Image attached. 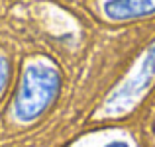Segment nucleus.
<instances>
[{"label":"nucleus","mask_w":155,"mask_h":147,"mask_svg":"<svg viewBox=\"0 0 155 147\" xmlns=\"http://www.w3.org/2000/svg\"><path fill=\"white\" fill-rule=\"evenodd\" d=\"M57 90V75L47 67H30L24 77L16 102V114L22 120L35 118L51 102Z\"/></svg>","instance_id":"f257e3e1"},{"label":"nucleus","mask_w":155,"mask_h":147,"mask_svg":"<svg viewBox=\"0 0 155 147\" xmlns=\"http://www.w3.org/2000/svg\"><path fill=\"white\" fill-rule=\"evenodd\" d=\"M153 75H155V43L149 47L147 55H145L143 63H141V67H140V73H137L124 88H120V90L112 96V102H110V104L116 106V110L128 108V106L147 88V84H149V80H151Z\"/></svg>","instance_id":"f03ea898"},{"label":"nucleus","mask_w":155,"mask_h":147,"mask_svg":"<svg viewBox=\"0 0 155 147\" xmlns=\"http://www.w3.org/2000/svg\"><path fill=\"white\" fill-rule=\"evenodd\" d=\"M106 12L112 18H134L155 12V0H112L106 4Z\"/></svg>","instance_id":"7ed1b4c3"},{"label":"nucleus","mask_w":155,"mask_h":147,"mask_svg":"<svg viewBox=\"0 0 155 147\" xmlns=\"http://www.w3.org/2000/svg\"><path fill=\"white\" fill-rule=\"evenodd\" d=\"M4 80H6V61L0 59V88H2Z\"/></svg>","instance_id":"20e7f679"},{"label":"nucleus","mask_w":155,"mask_h":147,"mask_svg":"<svg viewBox=\"0 0 155 147\" xmlns=\"http://www.w3.org/2000/svg\"><path fill=\"white\" fill-rule=\"evenodd\" d=\"M108 147H128L126 143H112V145H108Z\"/></svg>","instance_id":"39448f33"}]
</instances>
